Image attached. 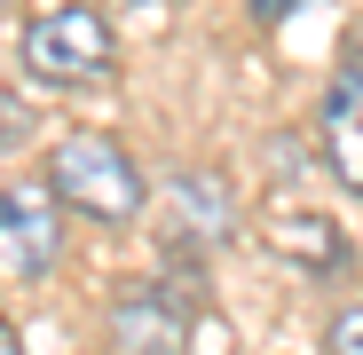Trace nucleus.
<instances>
[{"label": "nucleus", "instance_id": "1", "mask_svg": "<svg viewBox=\"0 0 363 355\" xmlns=\"http://www.w3.org/2000/svg\"><path fill=\"white\" fill-rule=\"evenodd\" d=\"M16 55H24V72L40 87H55V95H87V87H103L118 72V40H111L103 9H87V0L32 16L24 40H16Z\"/></svg>", "mask_w": 363, "mask_h": 355}, {"label": "nucleus", "instance_id": "2", "mask_svg": "<svg viewBox=\"0 0 363 355\" xmlns=\"http://www.w3.org/2000/svg\"><path fill=\"white\" fill-rule=\"evenodd\" d=\"M48 190L64 198L72 213L103 221V229H127L143 213V166L127 158V142H111V135H64L48 150Z\"/></svg>", "mask_w": 363, "mask_h": 355}, {"label": "nucleus", "instance_id": "3", "mask_svg": "<svg viewBox=\"0 0 363 355\" xmlns=\"http://www.w3.org/2000/svg\"><path fill=\"white\" fill-rule=\"evenodd\" d=\"M55 253H64V198L48 182H9L0 190V276L32 284L55 269Z\"/></svg>", "mask_w": 363, "mask_h": 355}, {"label": "nucleus", "instance_id": "4", "mask_svg": "<svg viewBox=\"0 0 363 355\" xmlns=\"http://www.w3.org/2000/svg\"><path fill=\"white\" fill-rule=\"evenodd\" d=\"M103 339L118 355H182V347H190V300H182L174 284H127L111 300Z\"/></svg>", "mask_w": 363, "mask_h": 355}, {"label": "nucleus", "instance_id": "5", "mask_svg": "<svg viewBox=\"0 0 363 355\" xmlns=\"http://www.w3.org/2000/svg\"><path fill=\"white\" fill-rule=\"evenodd\" d=\"M237 229V190L221 174H174L166 190V253H213Z\"/></svg>", "mask_w": 363, "mask_h": 355}, {"label": "nucleus", "instance_id": "6", "mask_svg": "<svg viewBox=\"0 0 363 355\" xmlns=\"http://www.w3.org/2000/svg\"><path fill=\"white\" fill-rule=\"evenodd\" d=\"M324 166L347 190H363V64L340 72L332 95H324Z\"/></svg>", "mask_w": 363, "mask_h": 355}, {"label": "nucleus", "instance_id": "7", "mask_svg": "<svg viewBox=\"0 0 363 355\" xmlns=\"http://www.w3.org/2000/svg\"><path fill=\"white\" fill-rule=\"evenodd\" d=\"M261 237L284 253V261H308V269H332L340 261V229L324 221V213H308V205H277V213H261Z\"/></svg>", "mask_w": 363, "mask_h": 355}, {"label": "nucleus", "instance_id": "8", "mask_svg": "<svg viewBox=\"0 0 363 355\" xmlns=\"http://www.w3.org/2000/svg\"><path fill=\"white\" fill-rule=\"evenodd\" d=\"M324 355H363V300L332 316V332H324Z\"/></svg>", "mask_w": 363, "mask_h": 355}, {"label": "nucleus", "instance_id": "9", "mask_svg": "<svg viewBox=\"0 0 363 355\" xmlns=\"http://www.w3.org/2000/svg\"><path fill=\"white\" fill-rule=\"evenodd\" d=\"M284 9H300V0H253V24H284Z\"/></svg>", "mask_w": 363, "mask_h": 355}, {"label": "nucleus", "instance_id": "10", "mask_svg": "<svg viewBox=\"0 0 363 355\" xmlns=\"http://www.w3.org/2000/svg\"><path fill=\"white\" fill-rule=\"evenodd\" d=\"M0 355H24V347H16V332H9V324H0Z\"/></svg>", "mask_w": 363, "mask_h": 355}, {"label": "nucleus", "instance_id": "11", "mask_svg": "<svg viewBox=\"0 0 363 355\" xmlns=\"http://www.w3.org/2000/svg\"><path fill=\"white\" fill-rule=\"evenodd\" d=\"M0 9H9V0H0Z\"/></svg>", "mask_w": 363, "mask_h": 355}]
</instances>
